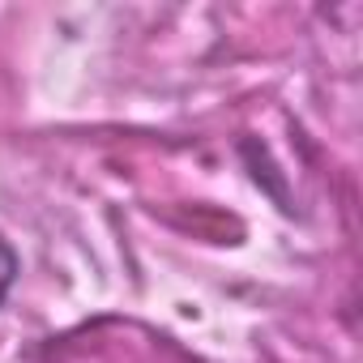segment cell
<instances>
[{
    "instance_id": "1",
    "label": "cell",
    "mask_w": 363,
    "mask_h": 363,
    "mask_svg": "<svg viewBox=\"0 0 363 363\" xmlns=\"http://www.w3.org/2000/svg\"><path fill=\"white\" fill-rule=\"evenodd\" d=\"M13 278H18V252L0 240V303H5V295L13 291Z\"/></svg>"
}]
</instances>
